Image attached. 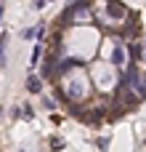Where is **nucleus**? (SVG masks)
<instances>
[{"instance_id":"nucleus-7","label":"nucleus","mask_w":146,"mask_h":152,"mask_svg":"<svg viewBox=\"0 0 146 152\" xmlns=\"http://www.w3.org/2000/svg\"><path fill=\"white\" fill-rule=\"evenodd\" d=\"M40 53H43V45H35V51H32V61H29L32 67H35V64L40 61Z\"/></svg>"},{"instance_id":"nucleus-8","label":"nucleus","mask_w":146,"mask_h":152,"mask_svg":"<svg viewBox=\"0 0 146 152\" xmlns=\"http://www.w3.org/2000/svg\"><path fill=\"white\" fill-rule=\"evenodd\" d=\"M130 53H133V56H138V59H141V56H144V48H141V45H138V43H133V45H130Z\"/></svg>"},{"instance_id":"nucleus-4","label":"nucleus","mask_w":146,"mask_h":152,"mask_svg":"<svg viewBox=\"0 0 146 152\" xmlns=\"http://www.w3.org/2000/svg\"><path fill=\"white\" fill-rule=\"evenodd\" d=\"M77 67H82V61H80V59H66V61H61L59 72L64 75V72H72V69H77Z\"/></svg>"},{"instance_id":"nucleus-1","label":"nucleus","mask_w":146,"mask_h":152,"mask_svg":"<svg viewBox=\"0 0 146 152\" xmlns=\"http://www.w3.org/2000/svg\"><path fill=\"white\" fill-rule=\"evenodd\" d=\"M88 5H90V0H72V3L66 5V11L61 13V21H66V19L77 16L80 11H88Z\"/></svg>"},{"instance_id":"nucleus-10","label":"nucleus","mask_w":146,"mask_h":152,"mask_svg":"<svg viewBox=\"0 0 146 152\" xmlns=\"http://www.w3.org/2000/svg\"><path fill=\"white\" fill-rule=\"evenodd\" d=\"M144 59H146V43H144Z\"/></svg>"},{"instance_id":"nucleus-3","label":"nucleus","mask_w":146,"mask_h":152,"mask_svg":"<svg viewBox=\"0 0 146 152\" xmlns=\"http://www.w3.org/2000/svg\"><path fill=\"white\" fill-rule=\"evenodd\" d=\"M112 61H114V67H122V64H125V48H122V45H114Z\"/></svg>"},{"instance_id":"nucleus-9","label":"nucleus","mask_w":146,"mask_h":152,"mask_svg":"<svg viewBox=\"0 0 146 152\" xmlns=\"http://www.w3.org/2000/svg\"><path fill=\"white\" fill-rule=\"evenodd\" d=\"M48 3H51V0H37V3H35V8H45Z\"/></svg>"},{"instance_id":"nucleus-2","label":"nucleus","mask_w":146,"mask_h":152,"mask_svg":"<svg viewBox=\"0 0 146 152\" xmlns=\"http://www.w3.org/2000/svg\"><path fill=\"white\" fill-rule=\"evenodd\" d=\"M106 13H109L112 19H122V16L128 13V8H125L122 3H117V0H106Z\"/></svg>"},{"instance_id":"nucleus-6","label":"nucleus","mask_w":146,"mask_h":152,"mask_svg":"<svg viewBox=\"0 0 146 152\" xmlns=\"http://www.w3.org/2000/svg\"><path fill=\"white\" fill-rule=\"evenodd\" d=\"M27 91H29V94H37V91H40V77L29 75V77H27Z\"/></svg>"},{"instance_id":"nucleus-5","label":"nucleus","mask_w":146,"mask_h":152,"mask_svg":"<svg viewBox=\"0 0 146 152\" xmlns=\"http://www.w3.org/2000/svg\"><path fill=\"white\" fill-rule=\"evenodd\" d=\"M43 35V27H29V29H24L21 32V37L24 40H32V37H40Z\"/></svg>"}]
</instances>
